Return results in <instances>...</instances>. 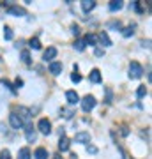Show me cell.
I'll return each instance as SVG.
<instances>
[{
  "label": "cell",
  "mask_w": 152,
  "mask_h": 159,
  "mask_svg": "<svg viewBox=\"0 0 152 159\" xmlns=\"http://www.w3.org/2000/svg\"><path fill=\"white\" fill-rule=\"evenodd\" d=\"M141 74H143V67H141V64L136 62V60H133V62L129 64V78L136 80V78H140Z\"/></svg>",
  "instance_id": "cell-1"
},
{
  "label": "cell",
  "mask_w": 152,
  "mask_h": 159,
  "mask_svg": "<svg viewBox=\"0 0 152 159\" xmlns=\"http://www.w3.org/2000/svg\"><path fill=\"white\" fill-rule=\"evenodd\" d=\"M80 102H81V110H83V111H90V110H94V106L97 104V101H96V97H94V96H85Z\"/></svg>",
  "instance_id": "cell-2"
},
{
  "label": "cell",
  "mask_w": 152,
  "mask_h": 159,
  "mask_svg": "<svg viewBox=\"0 0 152 159\" xmlns=\"http://www.w3.org/2000/svg\"><path fill=\"white\" fill-rule=\"evenodd\" d=\"M37 127H39V131L43 134H50L51 133V122L48 119H41L39 122H37Z\"/></svg>",
  "instance_id": "cell-3"
},
{
  "label": "cell",
  "mask_w": 152,
  "mask_h": 159,
  "mask_svg": "<svg viewBox=\"0 0 152 159\" xmlns=\"http://www.w3.org/2000/svg\"><path fill=\"white\" fill-rule=\"evenodd\" d=\"M9 124H11L14 129H21V127H23V120L20 119V115H18V113L12 111V113L9 115Z\"/></svg>",
  "instance_id": "cell-4"
},
{
  "label": "cell",
  "mask_w": 152,
  "mask_h": 159,
  "mask_svg": "<svg viewBox=\"0 0 152 159\" xmlns=\"http://www.w3.org/2000/svg\"><path fill=\"white\" fill-rule=\"evenodd\" d=\"M25 136H27V140H28L30 143L35 142V138H37V133H35V129H34V125H32V124H27V129H25Z\"/></svg>",
  "instance_id": "cell-5"
},
{
  "label": "cell",
  "mask_w": 152,
  "mask_h": 159,
  "mask_svg": "<svg viewBox=\"0 0 152 159\" xmlns=\"http://www.w3.org/2000/svg\"><path fill=\"white\" fill-rule=\"evenodd\" d=\"M74 142L76 143H89L90 142V134L85 133V131H80V133L74 134Z\"/></svg>",
  "instance_id": "cell-6"
},
{
  "label": "cell",
  "mask_w": 152,
  "mask_h": 159,
  "mask_svg": "<svg viewBox=\"0 0 152 159\" xmlns=\"http://www.w3.org/2000/svg\"><path fill=\"white\" fill-rule=\"evenodd\" d=\"M96 39H97V43H101V44H103V48H108V46H112V39L108 37L106 32H99V35H97Z\"/></svg>",
  "instance_id": "cell-7"
},
{
  "label": "cell",
  "mask_w": 152,
  "mask_h": 159,
  "mask_svg": "<svg viewBox=\"0 0 152 159\" xmlns=\"http://www.w3.org/2000/svg\"><path fill=\"white\" fill-rule=\"evenodd\" d=\"M66 99H67V102L73 106V104H78L80 102V96L76 94L74 90H67L66 92Z\"/></svg>",
  "instance_id": "cell-8"
},
{
  "label": "cell",
  "mask_w": 152,
  "mask_h": 159,
  "mask_svg": "<svg viewBox=\"0 0 152 159\" xmlns=\"http://www.w3.org/2000/svg\"><path fill=\"white\" fill-rule=\"evenodd\" d=\"M7 12L12 14V16H27V11H25L23 7H20V6H11L9 9H7Z\"/></svg>",
  "instance_id": "cell-9"
},
{
  "label": "cell",
  "mask_w": 152,
  "mask_h": 159,
  "mask_svg": "<svg viewBox=\"0 0 152 159\" xmlns=\"http://www.w3.org/2000/svg\"><path fill=\"white\" fill-rule=\"evenodd\" d=\"M57 57V48L50 46V48H46V51L43 53V60H53Z\"/></svg>",
  "instance_id": "cell-10"
},
{
  "label": "cell",
  "mask_w": 152,
  "mask_h": 159,
  "mask_svg": "<svg viewBox=\"0 0 152 159\" xmlns=\"http://www.w3.org/2000/svg\"><path fill=\"white\" fill-rule=\"evenodd\" d=\"M34 157L35 159H48V157H50V154H48V150H46L44 147H39V148H35Z\"/></svg>",
  "instance_id": "cell-11"
},
{
  "label": "cell",
  "mask_w": 152,
  "mask_h": 159,
  "mask_svg": "<svg viewBox=\"0 0 152 159\" xmlns=\"http://www.w3.org/2000/svg\"><path fill=\"white\" fill-rule=\"evenodd\" d=\"M89 80L92 83H99V81H101V71H99V69H92L90 74H89Z\"/></svg>",
  "instance_id": "cell-12"
},
{
  "label": "cell",
  "mask_w": 152,
  "mask_h": 159,
  "mask_svg": "<svg viewBox=\"0 0 152 159\" xmlns=\"http://www.w3.org/2000/svg\"><path fill=\"white\" fill-rule=\"evenodd\" d=\"M50 73L55 74V76H57V74H60V73H62V64H60V62H51L50 64Z\"/></svg>",
  "instance_id": "cell-13"
},
{
  "label": "cell",
  "mask_w": 152,
  "mask_h": 159,
  "mask_svg": "<svg viewBox=\"0 0 152 159\" xmlns=\"http://www.w3.org/2000/svg\"><path fill=\"white\" fill-rule=\"evenodd\" d=\"M94 7H96V2H94V0H83V2H81V9H83L85 12H90Z\"/></svg>",
  "instance_id": "cell-14"
},
{
  "label": "cell",
  "mask_w": 152,
  "mask_h": 159,
  "mask_svg": "<svg viewBox=\"0 0 152 159\" xmlns=\"http://www.w3.org/2000/svg\"><path fill=\"white\" fill-rule=\"evenodd\" d=\"M58 150H60V152L69 150V138H66V136L60 138V142H58Z\"/></svg>",
  "instance_id": "cell-15"
},
{
  "label": "cell",
  "mask_w": 152,
  "mask_h": 159,
  "mask_svg": "<svg viewBox=\"0 0 152 159\" xmlns=\"http://www.w3.org/2000/svg\"><path fill=\"white\" fill-rule=\"evenodd\" d=\"M85 46L89 44V46H96L97 44V39H96V35H92V34H87L85 35V39H83Z\"/></svg>",
  "instance_id": "cell-16"
},
{
  "label": "cell",
  "mask_w": 152,
  "mask_h": 159,
  "mask_svg": "<svg viewBox=\"0 0 152 159\" xmlns=\"http://www.w3.org/2000/svg\"><path fill=\"white\" fill-rule=\"evenodd\" d=\"M18 159H30V148L28 147H23L18 154Z\"/></svg>",
  "instance_id": "cell-17"
},
{
  "label": "cell",
  "mask_w": 152,
  "mask_h": 159,
  "mask_svg": "<svg viewBox=\"0 0 152 159\" xmlns=\"http://www.w3.org/2000/svg\"><path fill=\"white\" fill-rule=\"evenodd\" d=\"M122 0H113L112 4H110V11H118V9H122Z\"/></svg>",
  "instance_id": "cell-18"
},
{
  "label": "cell",
  "mask_w": 152,
  "mask_h": 159,
  "mask_svg": "<svg viewBox=\"0 0 152 159\" xmlns=\"http://www.w3.org/2000/svg\"><path fill=\"white\" fill-rule=\"evenodd\" d=\"M133 34H135V25H129V27L122 29V35H124V37H131Z\"/></svg>",
  "instance_id": "cell-19"
},
{
  "label": "cell",
  "mask_w": 152,
  "mask_h": 159,
  "mask_svg": "<svg viewBox=\"0 0 152 159\" xmlns=\"http://www.w3.org/2000/svg\"><path fill=\"white\" fill-rule=\"evenodd\" d=\"M145 96H147V87L145 85H140V87H138V90H136V97H138V99H143Z\"/></svg>",
  "instance_id": "cell-20"
},
{
  "label": "cell",
  "mask_w": 152,
  "mask_h": 159,
  "mask_svg": "<svg viewBox=\"0 0 152 159\" xmlns=\"http://www.w3.org/2000/svg\"><path fill=\"white\" fill-rule=\"evenodd\" d=\"M108 29H113V30H122V23L118 21H115V20H112V21L108 23Z\"/></svg>",
  "instance_id": "cell-21"
},
{
  "label": "cell",
  "mask_w": 152,
  "mask_h": 159,
  "mask_svg": "<svg viewBox=\"0 0 152 159\" xmlns=\"http://www.w3.org/2000/svg\"><path fill=\"white\" fill-rule=\"evenodd\" d=\"M28 46H30V48H34V50H39V48H41V43H39V39H37V37H34V39L28 41Z\"/></svg>",
  "instance_id": "cell-22"
},
{
  "label": "cell",
  "mask_w": 152,
  "mask_h": 159,
  "mask_svg": "<svg viewBox=\"0 0 152 159\" xmlns=\"http://www.w3.org/2000/svg\"><path fill=\"white\" fill-rule=\"evenodd\" d=\"M4 39H6V41H11V39H12V30H11V27H4Z\"/></svg>",
  "instance_id": "cell-23"
},
{
  "label": "cell",
  "mask_w": 152,
  "mask_h": 159,
  "mask_svg": "<svg viewBox=\"0 0 152 159\" xmlns=\"http://www.w3.org/2000/svg\"><path fill=\"white\" fill-rule=\"evenodd\" d=\"M21 60H23L25 64H30V62H32V58H30V53H28L27 50H23V51H21Z\"/></svg>",
  "instance_id": "cell-24"
},
{
  "label": "cell",
  "mask_w": 152,
  "mask_h": 159,
  "mask_svg": "<svg viewBox=\"0 0 152 159\" xmlns=\"http://www.w3.org/2000/svg\"><path fill=\"white\" fill-rule=\"evenodd\" d=\"M74 48L78 51H83L85 50V43H83V39H76L74 41Z\"/></svg>",
  "instance_id": "cell-25"
},
{
  "label": "cell",
  "mask_w": 152,
  "mask_h": 159,
  "mask_svg": "<svg viewBox=\"0 0 152 159\" xmlns=\"http://www.w3.org/2000/svg\"><path fill=\"white\" fill-rule=\"evenodd\" d=\"M0 159H11V152H9L7 148H4V150L0 152Z\"/></svg>",
  "instance_id": "cell-26"
},
{
  "label": "cell",
  "mask_w": 152,
  "mask_h": 159,
  "mask_svg": "<svg viewBox=\"0 0 152 159\" xmlns=\"http://www.w3.org/2000/svg\"><path fill=\"white\" fill-rule=\"evenodd\" d=\"M71 32H73V35H76V37L80 35V27L76 25V23H73V25H71Z\"/></svg>",
  "instance_id": "cell-27"
},
{
  "label": "cell",
  "mask_w": 152,
  "mask_h": 159,
  "mask_svg": "<svg viewBox=\"0 0 152 159\" xmlns=\"http://www.w3.org/2000/svg\"><path fill=\"white\" fill-rule=\"evenodd\" d=\"M112 101H113V94H112V90H110V89L106 87V102L110 104Z\"/></svg>",
  "instance_id": "cell-28"
},
{
  "label": "cell",
  "mask_w": 152,
  "mask_h": 159,
  "mask_svg": "<svg viewBox=\"0 0 152 159\" xmlns=\"http://www.w3.org/2000/svg\"><path fill=\"white\" fill-rule=\"evenodd\" d=\"M71 80H73L74 83H80V81H81V76H80L78 73H73L71 74Z\"/></svg>",
  "instance_id": "cell-29"
},
{
  "label": "cell",
  "mask_w": 152,
  "mask_h": 159,
  "mask_svg": "<svg viewBox=\"0 0 152 159\" xmlns=\"http://www.w3.org/2000/svg\"><path fill=\"white\" fill-rule=\"evenodd\" d=\"M60 111H62V113H64V117H66V119H71V117H73V115H74L73 111H71V110H64V108H62V110H60Z\"/></svg>",
  "instance_id": "cell-30"
},
{
  "label": "cell",
  "mask_w": 152,
  "mask_h": 159,
  "mask_svg": "<svg viewBox=\"0 0 152 159\" xmlns=\"http://www.w3.org/2000/svg\"><path fill=\"white\" fill-rule=\"evenodd\" d=\"M94 55H96V57H104V50H103V48H96Z\"/></svg>",
  "instance_id": "cell-31"
},
{
  "label": "cell",
  "mask_w": 152,
  "mask_h": 159,
  "mask_svg": "<svg viewBox=\"0 0 152 159\" xmlns=\"http://www.w3.org/2000/svg\"><path fill=\"white\" fill-rule=\"evenodd\" d=\"M2 83H4V85H6V87H7V89H9V90H11V92H16V90H14V87H12L11 83L7 81V80H2Z\"/></svg>",
  "instance_id": "cell-32"
},
{
  "label": "cell",
  "mask_w": 152,
  "mask_h": 159,
  "mask_svg": "<svg viewBox=\"0 0 152 159\" xmlns=\"http://www.w3.org/2000/svg\"><path fill=\"white\" fill-rule=\"evenodd\" d=\"M87 152H90V154H96V152H97V148L94 147V145H87Z\"/></svg>",
  "instance_id": "cell-33"
},
{
  "label": "cell",
  "mask_w": 152,
  "mask_h": 159,
  "mask_svg": "<svg viewBox=\"0 0 152 159\" xmlns=\"http://www.w3.org/2000/svg\"><path fill=\"white\" fill-rule=\"evenodd\" d=\"M120 134H122V136H127V134H129L127 127H122V129H120Z\"/></svg>",
  "instance_id": "cell-34"
},
{
  "label": "cell",
  "mask_w": 152,
  "mask_h": 159,
  "mask_svg": "<svg viewBox=\"0 0 152 159\" xmlns=\"http://www.w3.org/2000/svg\"><path fill=\"white\" fill-rule=\"evenodd\" d=\"M141 46H143V48H150V41L147 39V41H141Z\"/></svg>",
  "instance_id": "cell-35"
},
{
  "label": "cell",
  "mask_w": 152,
  "mask_h": 159,
  "mask_svg": "<svg viewBox=\"0 0 152 159\" xmlns=\"http://www.w3.org/2000/svg\"><path fill=\"white\" fill-rule=\"evenodd\" d=\"M14 85H16V87H21L23 81H21V80H16V83H14Z\"/></svg>",
  "instance_id": "cell-36"
},
{
  "label": "cell",
  "mask_w": 152,
  "mask_h": 159,
  "mask_svg": "<svg viewBox=\"0 0 152 159\" xmlns=\"http://www.w3.org/2000/svg\"><path fill=\"white\" fill-rule=\"evenodd\" d=\"M53 159H62V156H60V152H58V154H55V156H53Z\"/></svg>",
  "instance_id": "cell-37"
}]
</instances>
